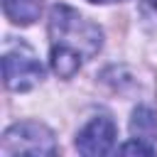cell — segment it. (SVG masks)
I'll use <instances>...</instances> for the list:
<instances>
[{
  "label": "cell",
  "mask_w": 157,
  "mask_h": 157,
  "mask_svg": "<svg viewBox=\"0 0 157 157\" xmlns=\"http://www.w3.org/2000/svg\"><path fill=\"white\" fill-rule=\"evenodd\" d=\"M103 47V32L96 22L69 5H54L49 12V59L54 74L71 78Z\"/></svg>",
  "instance_id": "6da1fadb"
},
{
  "label": "cell",
  "mask_w": 157,
  "mask_h": 157,
  "mask_svg": "<svg viewBox=\"0 0 157 157\" xmlns=\"http://www.w3.org/2000/svg\"><path fill=\"white\" fill-rule=\"evenodd\" d=\"M56 152L54 135L42 123H17L5 130L0 142V155H32V157H49Z\"/></svg>",
  "instance_id": "7a4b0ae2"
},
{
  "label": "cell",
  "mask_w": 157,
  "mask_h": 157,
  "mask_svg": "<svg viewBox=\"0 0 157 157\" xmlns=\"http://www.w3.org/2000/svg\"><path fill=\"white\" fill-rule=\"evenodd\" d=\"M2 76H5V86L10 91H29L44 78V69H42L37 54L25 42H20V44L5 49Z\"/></svg>",
  "instance_id": "3957f363"
},
{
  "label": "cell",
  "mask_w": 157,
  "mask_h": 157,
  "mask_svg": "<svg viewBox=\"0 0 157 157\" xmlns=\"http://www.w3.org/2000/svg\"><path fill=\"white\" fill-rule=\"evenodd\" d=\"M115 145V123L108 115L93 118L76 137V150L81 155L96 157V155H108Z\"/></svg>",
  "instance_id": "277c9868"
},
{
  "label": "cell",
  "mask_w": 157,
  "mask_h": 157,
  "mask_svg": "<svg viewBox=\"0 0 157 157\" xmlns=\"http://www.w3.org/2000/svg\"><path fill=\"white\" fill-rule=\"evenodd\" d=\"M130 132L135 140H142L147 145H152L157 140V115L150 110V108H137L132 113V120H130Z\"/></svg>",
  "instance_id": "5b68a950"
},
{
  "label": "cell",
  "mask_w": 157,
  "mask_h": 157,
  "mask_svg": "<svg viewBox=\"0 0 157 157\" xmlns=\"http://www.w3.org/2000/svg\"><path fill=\"white\" fill-rule=\"evenodd\" d=\"M2 7L15 25H32L42 12V0H2Z\"/></svg>",
  "instance_id": "8992f818"
},
{
  "label": "cell",
  "mask_w": 157,
  "mask_h": 157,
  "mask_svg": "<svg viewBox=\"0 0 157 157\" xmlns=\"http://www.w3.org/2000/svg\"><path fill=\"white\" fill-rule=\"evenodd\" d=\"M120 152H123V155H152L155 147L147 145V142H142V140H135V137H132V142H125V145L120 147Z\"/></svg>",
  "instance_id": "52a82bcc"
},
{
  "label": "cell",
  "mask_w": 157,
  "mask_h": 157,
  "mask_svg": "<svg viewBox=\"0 0 157 157\" xmlns=\"http://www.w3.org/2000/svg\"><path fill=\"white\" fill-rule=\"evenodd\" d=\"M147 5H150V7H155V10H157V0H147Z\"/></svg>",
  "instance_id": "ba28073f"
},
{
  "label": "cell",
  "mask_w": 157,
  "mask_h": 157,
  "mask_svg": "<svg viewBox=\"0 0 157 157\" xmlns=\"http://www.w3.org/2000/svg\"><path fill=\"white\" fill-rule=\"evenodd\" d=\"M91 2H120V0H91Z\"/></svg>",
  "instance_id": "9c48e42d"
}]
</instances>
